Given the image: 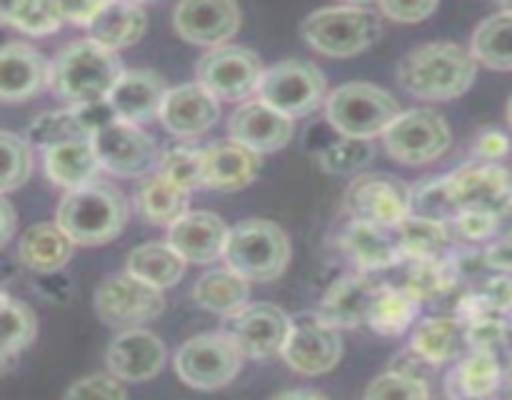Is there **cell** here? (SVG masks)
I'll return each instance as SVG.
<instances>
[{
	"instance_id": "1",
	"label": "cell",
	"mask_w": 512,
	"mask_h": 400,
	"mask_svg": "<svg viewBox=\"0 0 512 400\" xmlns=\"http://www.w3.org/2000/svg\"><path fill=\"white\" fill-rule=\"evenodd\" d=\"M478 73V60L458 43H425L400 58L395 75L405 93L420 100H455Z\"/></svg>"
},
{
	"instance_id": "2",
	"label": "cell",
	"mask_w": 512,
	"mask_h": 400,
	"mask_svg": "<svg viewBox=\"0 0 512 400\" xmlns=\"http://www.w3.org/2000/svg\"><path fill=\"white\" fill-rule=\"evenodd\" d=\"M118 53H110L95 40H75L50 60V90L68 105L103 103L123 78Z\"/></svg>"
},
{
	"instance_id": "3",
	"label": "cell",
	"mask_w": 512,
	"mask_h": 400,
	"mask_svg": "<svg viewBox=\"0 0 512 400\" xmlns=\"http://www.w3.org/2000/svg\"><path fill=\"white\" fill-rule=\"evenodd\" d=\"M55 223L75 245H105L123 233L128 223V200L113 183L95 180L80 190H70L55 210Z\"/></svg>"
},
{
	"instance_id": "4",
	"label": "cell",
	"mask_w": 512,
	"mask_h": 400,
	"mask_svg": "<svg viewBox=\"0 0 512 400\" xmlns=\"http://www.w3.org/2000/svg\"><path fill=\"white\" fill-rule=\"evenodd\" d=\"M383 15L368 5H333L310 13L300 23L305 43L328 58H353L373 48L383 35Z\"/></svg>"
},
{
	"instance_id": "5",
	"label": "cell",
	"mask_w": 512,
	"mask_h": 400,
	"mask_svg": "<svg viewBox=\"0 0 512 400\" xmlns=\"http://www.w3.org/2000/svg\"><path fill=\"white\" fill-rule=\"evenodd\" d=\"M290 253V238L278 223L248 218L230 228L223 260L250 283H270L285 273Z\"/></svg>"
},
{
	"instance_id": "6",
	"label": "cell",
	"mask_w": 512,
	"mask_h": 400,
	"mask_svg": "<svg viewBox=\"0 0 512 400\" xmlns=\"http://www.w3.org/2000/svg\"><path fill=\"white\" fill-rule=\"evenodd\" d=\"M403 115L400 103L388 90L373 83H345L325 100V120L340 138L373 140L388 133Z\"/></svg>"
},
{
	"instance_id": "7",
	"label": "cell",
	"mask_w": 512,
	"mask_h": 400,
	"mask_svg": "<svg viewBox=\"0 0 512 400\" xmlns=\"http://www.w3.org/2000/svg\"><path fill=\"white\" fill-rule=\"evenodd\" d=\"M243 358L225 330H213L185 340L175 353L173 365L178 378L190 388L220 390L233 383L243 368Z\"/></svg>"
},
{
	"instance_id": "8",
	"label": "cell",
	"mask_w": 512,
	"mask_h": 400,
	"mask_svg": "<svg viewBox=\"0 0 512 400\" xmlns=\"http://www.w3.org/2000/svg\"><path fill=\"white\" fill-rule=\"evenodd\" d=\"M258 98L288 118L315 113L328 100V80L318 65L308 60L288 58L265 68Z\"/></svg>"
},
{
	"instance_id": "9",
	"label": "cell",
	"mask_w": 512,
	"mask_h": 400,
	"mask_svg": "<svg viewBox=\"0 0 512 400\" xmlns=\"http://www.w3.org/2000/svg\"><path fill=\"white\" fill-rule=\"evenodd\" d=\"M165 313V295L155 285L135 278L128 270L113 273L95 288V315L118 330L143 328Z\"/></svg>"
},
{
	"instance_id": "10",
	"label": "cell",
	"mask_w": 512,
	"mask_h": 400,
	"mask_svg": "<svg viewBox=\"0 0 512 400\" xmlns=\"http://www.w3.org/2000/svg\"><path fill=\"white\" fill-rule=\"evenodd\" d=\"M343 208L350 220L393 230L413 215V190L395 175L365 173L348 185Z\"/></svg>"
},
{
	"instance_id": "11",
	"label": "cell",
	"mask_w": 512,
	"mask_h": 400,
	"mask_svg": "<svg viewBox=\"0 0 512 400\" xmlns=\"http://www.w3.org/2000/svg\"><path fill=\"white\" fill-rule=\"evenodd\" d=\"M263 60L245 45H220L208 50L195 65V78L218 100L240 103L258 95L263 80Z\"/></svg>"
},
{
	"instance_id": "12",
	"label": "cell",
	"mask_w": 512,
	"mask_h": 400,
	"mask_svg": "<svg viewBox=\"0 0 512 400\" xmlns=\"http://www.w3.org/2000/svg\"><path fill=\"white\" fill-rule=\"evenodd\" d=\"M385 150L403 165H425L448 153L453 130L448 120L430 108L403 110L398 120L383 135Z\"/></svg>"
},
{
	"instance_id": "13",
	"label": "cell",
	"mask_w": 512,
	"mask_h": 400,
	"mask_svg": "<svg viewBox=\"0 0 512 400\" xmlns=\"http://www.w3.org/2000/svg\"><path fill=\"white\" fill-rule=\"evenodd\" d=\"M93 145L103 170L118 175V178H148L158 173L160 153L153 135L145 133L140 125L115 120L93 135Z\"/></svg>"
},
{
	"instance_id": "14",
	"label": "cell",
	"mask_w": 512,
	"mask_h": 400,
	"mask_svg": "<svg viewBox=\"0 0 512 400\" xmlns=\"http://www.w3.org/2000/svg\"><path fill=\"white\" fill-rule=\"evenodd\" d=\"M280 358L300 375L330 373L343 358L340 330L333 328L318 310L293 315V328Z\"/></svg>"
},
{
	"instance_id": "15",
	"label": "cell",
	"mask_w": 512,
	"mask_h": 400,
	"mask_svg": "<svg viewBox=\"0 0 512 400\" xmlns=\"http://www.w3.org/2000/svg\"><path fill=\"white\" fill-rule=\"evenodd\" d=\"M293 315L273 303H248L243 310L225 320V333L233 338L245 358L265 360L283 355L288 343Z\"/></svg>"
},
{
	"instance_id": "16",
	"label": "cell",
	"mask_w": 512,
	"mask_h": 400,
	"mask_svg": "<svg viewBox=\"0 0 512 400\" xmlns=\"http://www.w3.org/2000/svg\"><path fill=\"white\" fill-rule=\"evenodd\" d=\"M243 23V13L230 0H188L175 5L173 28L193 45H208L210 50L228 45Z\"/></svg>"
},
{
	"instance_id": "17",
	"label": "cell",
	"mask_w": 512,
	"mask_h": 400,
	"mask_svg": "<svg viewBox=\"0 0 512 400\" xmlns=\"http://www.w3.org/2000/svg\"><path fill=\"white\" fill-rule=\"evenodd\" d=\"M168 360V348L155 333L145 328L120 330L105 350L110 373L123 383H145L160 375Z\"/></svg>"
},
{
	"instance_id": "18",
	"label": "cell",
	"mask_w": 512,
	"mask_h": 400,
	"mask_svg": "<svg viewBox=\"0 0 512 400\" xmlns=\"http://www.w3.org/2000/svg\"><path fill=\"white\" fill-rule=\"evenodd\" d=\"M293 118L270 108L260 98L245 100L233 110L228 120V135L235 143L255 150L258 155L275 153L293 140Z\"/></svg>"
},
{
	"instance_id": "19",
	"label": "cell",
	"mask_w": 512,
	"mask_h": 400,
	"mask_svg": "<svg viewBox=\"0 0 512 400\" xmlns=\"http://www.w3.org/2000/svg\"><path fill=\"white\" fill-rule=\"evenodd\" d=\"M158 118L175 138H198L220 120V100L195 80L168 90Z\"/></svg>"
},
{
	"instance_id": "20",
	"label": "cell",
	"mask_w": 512,
	"mask_h": 400,
	"mask_svg": "<svg viewBox=\"0 0 512 400\" xmlns=\"http://www.w3.org/2000/svg\"><path fill=\"white\" fill-rule=\"evenodd\" d=\"M450 175L460 210L480 208L498 215L512 205V168L508 165L473 163Z\"/></svg>"
},
{
	"instance_id": "21",
	"label": "cell",
	"mask_w": 512,
	"mask_h": 400,
	"mask_svg": "<svg viewBox=\"0 0 512 400\" xmlns=\"http://www.w3.org/2000/svg\"><path fill=\"white\" fill-rule=\"evenodd\" d=\"M380 288L383 283L370 273L358 270V273L343 275L325 290L318 313L338 330L358 328V325L368 323L370 308H373Z\"/></svg>"
},
{
	"instance_id": "22",
	"label": "cell",
	"mask_w": 512,
	"mask_h": 400,
	"mask_svg": "<svg viewBox=\"0 0 512 400\" xmlns=\"http://www.w3.org/2000/svg\"><path fill=\"white\" fill-rule=\"evenodd\" d=\"M505 383V368L500 355L490 350H468L445 375L448 400H500Z\"/></svg>"
},
{
	"instance_id": "23",
	"label": "cell",
	"mask_w": 512,
	"mask_h": 400,
	"mask_svg": "<svg viewBox=\"0 0 512 400\" xmlns=\"http://www.w3.org/2000/svg\"><path fill=\"white\" fill-rule=\"evenodd\" d=\"M50 88V60L30 43H8L0 50V98L23 103Z\"/></svg>"
},
{
	"instance_id": "24",
	"label": "cell",
	"mask_w": 512,
	"mask_h": 400,
	"mask_svg": "<svg viewBox=\"0 0 512 400\" xmlns=\"http://www.w3.org/2000/svg\"><path fill=\"white\" fill-rule=\"evenodd\" d=\"M230 228L223 218L210 210H190L185 218L168 228V243L183 255L188 263L208 265L223 258L228 245Z\"/></svg>"
},
{
	"instance_id": "25",
	"label": "cell",
	"mask_w": 512,
	"mask_h": 400,
	"mask_svg": "<svg viewBox=\"0 0 512 400\" xmlns=\"http://www.w3.org/2000/svg\"><path fill=\"white\" fill-rule=\"evenodd\" d=\"M168 90L170 88L160 73L150 68H133L125 70L108 100L120 120L140 125L160 115Z\"/></svg>"
},
{
	"instance_id": "26",
	"label": "cell",
	"mask_w": 512,
	"mask_h": 400,
	"mask_svg": "<svg viewBox=\"0 0 512 400\" xmlns=\"http://www.w3.org/2000/svg\"><path fill=\"white\" fill-rule=\"evenodd\" d=\"M340 250L345 258L353 260L360 273H375V270H388L405 263L393 230L378 228L363 220H350L345 225L340 233Z\"/></svg>"
},
{
	"instance_id": "27",
	"label": "cell",
	"mask_w": 512,
	"mask_h": 400,
	"mask_svg": "<svg viewBox=\"0 0 512 400\" xmlns=\"http://www.w3.org/2000/svg\"><path fill=\"white\" fill-rule=\"evenodd\" d=\"M408 348L430 368L460 360L470 350L465 323L455 315H428L415 323Z\"/></svg>"
},
{
	"instance_id": "28",
	"label": "cell",
	"mask_w": 512,
	"mask_h": 400,
	"mask_svg": "<svg viewBox=\"0 0 512 400\" xmlns=\"http://www.w3.org/2000/svg\"><path fill=\"white\" fill-rule=\"evenodd\" d=\"M205 188L220 193H235L248 188L260 173V155L235 140L205 145L203 148Z\"/></svg>"
},
{
	"instance_id": "29",
	"label": "cell",
	"mask_w": 512,
	"mask_h": 400,
	"mask_svg": "<svg viewBox=\"0 0 512 400\" xmlns=\"http://www.w3.org/2000/svg\"><path fill=\"white\" fill-rule=\"evenodd\" d=\"M43 165L50 183L65 188L68 193L85 188V185H93L98 180V173L103 170L93 138H75L53 145L43 153Z\"/></svg>"
},
{
	"instance_id": "30",
	"label": "cell",
	"mask_w": 512,
	"mask_h": 400,
	"mask_svg": "<svg viewBox=\"0 0 512 400\" xmlns=\"http://www.w3.org/2000/svg\"><path fill=\"white\" fill-rule=\"evenodd\" d=\"M75 243L58 223L30 225L18 240V260L38 275L60 273L73 258Z\"/></svg>"
},
{
	"instance_id": "31",
	"label": "cell",
	"mask_w": 512,
	"mask_h": 400,
	"mask_svg": "<svg viewBox=\"0 0 512 400\" xmlns=\"http://www.w3.org/2000/svg\"><path fill=\"white\" fill-rule=\"evenodd\" d=\"M148 30V13L138 3H103L98 18L90 23L88 38L110 53L130 48Z\"/></svg>"
},
{
	"instance_id": "32",
	"label": "cell",
	"mask_w": 512,
	"mask_h": 400,
	"mask_svg": "<svg viewBox=\"0 0 512 400\" xmlns=\"http://www.w3.org/2000/svg\"><path fill=\"white\" fill-rule=\"evenodd\" d=\"M420 308H423V300L410 293L405 285L383 283L365 325H370V330L383 338H400L410 328H415Z\"/></svg>"
},
{
	"instance_id": "33",
	"label": "cell",
	"mask_w": 512,
	"mask_h": 400,
	"mask_svg": "<svg viewBox=\"0 0 512 400\" xmlns=\"http://www.w3.org/2000/svg\"><path fill=\"white\" fill-rule=\"evenodd\" d=\"M135 210L150 225H175L190 213V193L160 173L148 175L135 190Z\"/></svg>"
},
{
	"instance_id": "34",
	"label": "cell",
	"mask_w": 512,
	"mask_h": 400,
	"mask_svg": "<svg viewBox=\"0 0 512 400\" xmlns=\"http://www.w3.org/2000/svg\"><path fill=\"white\" fill-rule=\"evenodd\" d=\"M193 298L200 308L230 318L248 305L250 280L230 268H213L193 285Z\"/></svg>"
},
{
	"instance_id": "35",
	"label": "cell",
	"mask_w": 512,
	"mask_h": 400,
	"mask_svg": "<svg viewBox=\"0 0 512 400\" xmlns=\"http://www.w3.org/2000/svg\"><path fill=\"white\" fill-rule=\"evenodd\" d=\"M393 233L395 240H398V248L400 253H403L405 263H408V260L440 258V255H448L450 250L455 248L450 223H440V220L410 215L405 223L393 228Z\"/></svg>"
},
{
	"instance_id": "36",
	"label": "cell",
	"mask_w": 512,
	"mask_h": 400,
	"mask_svg": "<svg viewBox=\"0 0 512 400\" xmlns=\"http://www.w3.org/2000/svg\"><path fill=\"white\" fill-rule=\"evenodd\" d=\"M185 265H188V260H185L168 240H165V243L158 240V243H145L138 245L135 250H130L125 270H128L130 275H135V278L165 290L173 288V285L183 278Z\"/></svg>"
},
{
	"instance_id": "37",
	"label": "cell",
	"mask_w": 512,
	"mask_h": 400,
	"mask_svg": "<svg viewBox=\"0 0 512 400\" xmlns=\"http://www.w3.org/2000/svg\"><path fill=\"white\" fill-rule=\"evenodd\" d=\"M470 53L485 68L512 70V10L503 8L500 13L480 20L473 33Z\"/></svg>"
},
{
	"instance_id": "38",
	"label": "cell",
	"mask_w": 512,
	"mask_h": 400,
	"mask_svg": "<svg viewBox=\"0 0 512 400\" xmlns=\"http://www.w3.org/2000/svg\"><path fill=\"white\" fill-rule=\"evenodd\" d=\"M460 270L455 265L453 250L440 258H425V260H408L405 268V288L410 293L418 295L423 303H433V300L445 298L455 285L460 283Z\"/></svg>"
},
{
	"instance_id": "39",
	"label": "cell",
	"mask_w": 512,
	"mask_h": 400,
	"mask_svg": "<svg viewBox=\"0 0 512 400\" xmlns=\"http://www.w3.org/2000/svg\"><path fill=\"white\" fill-rule=\"evenodd\" d=\"M0 318H3L0 363H3V373H8L13 360L33 345L35 335H38V318L28 303L13 298L8 290H3V295H0Z\"/></svg>"
},
{
	"instance_id": "40",
	"label": "cell",
	"mask_w": 512,
	"mask_h": 400,
	"mask_svg": "<svg viewBox=\"0 0 512 400\" xmlns=\"http://www.w3.org/2000/svg\"><path fill=\"white\" fill-rule=\"evenodd\" d=\"M0 18L5 25L25 35H53L68 20L65 3H50V0H23V3L3 5Z\"/></svg>"
},
{
	"instance_id": "41",
	"label": "cell",
	"mask_w": 512,
	"mask_h": 400,
	"mask_svg": "<svg viewBox=\"0 0 512 400\" xmlns=\"http://www.w3.org/2000/svg\"><path fill=\"white\" fill-rule=\"evenodd\" d=\"M25 138H28L30 145H35V148H40L45 153L48 148L65 143V140L90 138V135L85 133L75 105H68V108L48 110V113L35 115L33 123L28 125Z\"/></svg>"
},
{
	"instance_id": "42",
	"label": "cell",
	"mask_w": 512,
	"mask_h": 400,
	"mask_svg": "<svg viewBox=\"0 0 512 400\" xmlns=\"http://www.w3.org/2000/svg\"><path fill=\"white\" fill-rule=\"evenodd\" d=\"M460 213L458 200L453 190V175H438L428 178L413 188V215L418 218L440 220V223H453Z\"/></svg>"
},
{
	"instance_id": "43",
	"label": "cell",
	"mask_w": 512,
	"mask_h": 400,
	"mask_svg": "<svg viewBox=\"0 0 512 400\" xmlns=\"http://www.w3.org/2000/svg\"><path fill=\"white\" fill-rule=\"evenodd\" d=\"M158 173L165 180H170L178 188L193 190L205 188V168H203V148H193V145H173L163 153Z\"/></svg>"
},
{
	"instance_id": "44",
	"label": "cell",
	"mask_w": 512,
	"mask_h": 400,
	"mask_svg": "<svg viewBox=\"0 0 512 400\" xmlns=\"http://www.w3.org/2000/svg\"><path fill=\"white\" fill-rule=\"evenodd\" d=\"M375 145L370 140L338 138L318 155L320 168L328 175H355L373 160Z\"/></svg>"
},
{
	"instance_id": "45",
	"label": "cell",
	"mask_w": 512,
	"mask_h": 400,
	"mask_svg": "<svg viewBox=\"0 0 512 400\" xmlns=\"http://www.w3.org/2000/svg\"><path fill=\"white\" fill-rule=\"evenodd\" d=\"M0 145H3L5 158L0 190H3V195H8L10 190L20 188L30 178V173H33V145L28 143V138L10 133V130L0 133Z\"/></svg>"
},
{
	"instance_id": "46",
	"label": "cell",
	"mask_w": 512,
	"mask_h": 400,
	"mask_svg": "<svg viewBox=\"0 0 512 400\" xmlns=\"http://www.w3.org/2000/svg\"><path fill=\"white\" fill-rule=\"evenodd\" d=\"M363 400H430V388L425 378L388 370L370 380Z\"/></svg>"
},
{
	"instance_id": "47",
	"label": "cell",
	"mask_w": 512,
	"mask_h": 400,
	"mask_svg": "<svg viewBox=\"0 0 512 400\" xmlns=\"http://www.w3.org/2000/svg\"><path fill=\"white\" fill-rule=\"evenodd\" d=\"M450 230H453L455 243H460V240L468 245L493 243L495 233H498V215L480 208H465L455 215Z\"/></svg>"
},
{
	"instance_id": "48",
	"label": "cell",
	"mask_w": 512,
	"mask_h": 400,
	"mask_svg": "<svg viewBox=\"0 0 512 400\" xmlns=\"http://www.w3.org/2000/svg\"><path fill=\"white\" fill-rule=\"evenodd\" d=\"M63 400H128V390L113 373H93L75 380Z\"/></svg>"
},
{
	"instance_id": "49",
	"label": "cell",
	"mask_w": 512,
	"mask_h": 400,
	"mask_svg": "<svg viewBox=\"0 0 512 400\" xmlns=\"http://www.w3.org/2000/svg\"><path fill=\"white\" fill-rule=\"evenodd\" d=\"M438 8V3H425V0H420V3H398V0L378 3V13L383 18L395 20V23H423L430 15L438 13Z\"/></svg>"
},
{
	"instance_id": "50",
	"label": "cell",
	"mask_w": 512,
	"mask_h": 400,
	"mask_svg": "<svg viewBox=\"0 0 512 400\" xmlns=\"http://www.w3.org/2000/svg\"><path fill=\"white\" fill-rule=\"evenodd\" d=\"M473 153L475 158H480L483 163H500V160L510 153V138L503 130H483V133L478 135V140H475Z\"/></svg>"
},
{
	"instance_id": "51",
	"label": "cell",
	"mask_w": 512,
	"mask_h": 400,
	"mask_svg": "<svg viewBox=\"0 0 512 400\" xmlns=\"http://www.w3.org/2000/svg\"><path fill=\"white\" fill-rule=\"evenodd\" d=\"M485 263L490 270H500V273H512V238H500L485 245Z\"/></svg>"
},
{
	"instance_id": "52",
	"label": "cell",
	"mask_w": 512,
	"mask_h": 400,
	"mask_svg": "<svg viewBox=\"0 0 512 400\" xmlns=\"http://www.w3.org/2000/svg\"><path fill=\"white\" fill-rule=\"evenodd\" d=\"M103 10V3H65V18L75 25H85L90 28L98 13Z\"/></svg>"
},
{
	"instance_id": "53",
	"label": "cell",
	"mask_w": 512,
	"mask_h": 400,
	"mask_svg": "<svg viewBox=\"0 0 512 400\" xmlns=\"http://www.w3.org/2000/svg\"><path fill=\"white\" fill-rule=\"evenodd\" d=\"M0 218H3V235H0V245L5 248V245L13 240V233H15V210H13V203L8 200V195L0 198Z\"/></svg>"
},
{
	"instance_id": "54",
	"label": "cell",
	"mask_w": 512,
	"mask_h": 400,
	"mask_svg": "<svg viewBox=\"0 0 512 400\" xmlns=\"http://www.w3.org/2000/svg\"><path fill=\"white\" fill-rule=\"evenodd\" d=\"M273 400H330V398L325 393H320V390L295 388V390H285V393L275 395Z\"/></svg>"
},
{
	"instance_id": "55",
	"label": "cell",
	"mask_w": 512,
	"mask_h": 400,
	"mask_svg": "<svg viewBox=\"0 0 512 400\" xmlns=\"http://www.w3.org/2000/svg\"><path fill=\"white\" fill-rule=\"evenodd\" d=\"M503 353L505 360H508V365H505V380H512V318L508 320V330H505Z\"/></svg>"
},
{
	"instance_id": "56",
	"label": "cell",
	"mask_w": 512,
	"mask_h": 400,
	"mask_svg": "<svg viewBox=\"0 0 512 400\" xmlns=\"http://www.w3.org/2000/svg\"><path fill=\"white\" fill-rule=\"evenodd\" d=\"M500 400H512V380H505L503 390H500Z\"/></svg>"
},
{
	"instance_id": "57",
	"label": "cell",
	"mask_w": 512,
	"mask_h": 400,
	"mask_svg": "<svg viewBox=\"0 0 512 400\" xmlns=\"http://www.w3.org/2000/svg\"><path fill=\"white\" fill-rule=\"evenodd\" d=\"M505 115H508V123H510V128H512V95H510V100H508V110H505Z\"/></svg>"
},
{
	"instance_id": "58",
	"label": "cell",
	"mask_w": 512,
	"mask_h": 400,
	"mask_svg": "<svg viewBox=\"0 0 512 400\" xmlns=\"http://www.w3.org/2000/svg\"><path fill=\"white\" fill-rule=\"evenodd\" d=\"M510 288H512V273H510ZM510 318H512V303H510Z\"/></svg>"
}]
</instances>
